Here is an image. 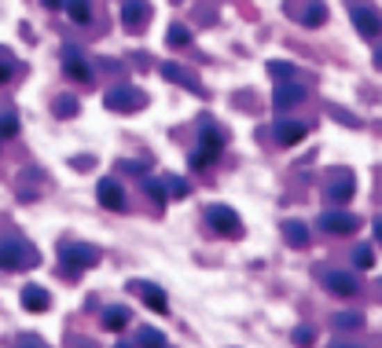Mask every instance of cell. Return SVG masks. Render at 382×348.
<instances>
[{
  "label": "cell",
  "mask_w": 382,
  "mask_h": 348,
  "mask_svg": "<svg viewBox=\"0 0 382 348\" xmlns=\"http://www.w3.org/2000/svg\"><path fill=\"white\" fill-rule=\"evenodd\" d=\"M206 224L217 231L224 238H239L243 235V220L235 216V209H228V205H206Z\"/></svg>",
  "instance_id": "cell-4"
},
{
  "label": "cell",
  "mask_w": 382,
  "mask_h": 348,
  "mask_svg": "<svg viewBox=\"0 0 382 348\" xmlns=\"http://www.w3.org/2000/svg\"><path fill=\"white\" fill-rule=\"evenodd\" d=\"M19 345H41V338L37 333H19Z\"/></svg>",
  "instance_id": "cell-32"
},
{
  "label": "cell",
  "mask_w": 382,
  "mask_h": 348,
  "mask_svg": "<svg viewBox=\"0 0 382 348\" xmlns=\"http://www.w3.org/2000/svg\"><path fill=\"white\" fill-rule=\"evenodd\" d=\"M375 67H379V70H382V48H379V51H375Z\"/></svg>",
  "instance_id": "cell-35"
},
{
  "label": "cell",
  "mask_w": 382,
  "mask_h": 348,
  "mask_svg": "<svg viewBox=\"0 0 382 348\" xmlns=\"http://www.w3.org/2000/svg\"><path fill=\"white\" fill-rule=\"evenodd\" d=\"M11 81V62H0V85Z\"/></svg>",
  "instance_id": "cell-31"
},
{
  "label": "cell",
  "mask_w": 382,
  "mask_h": 348,
  "mask_svg": "<svg viewBox=\"0 0 382 348\" xmlns=\"http://www.w3.org/2000/svg\"><path fill=\"white\" fill-rule=\"evenodd\" d=\"M324 286L335 293V297H353L356 293V279L349 272H338V268H327L324 272Z\"/></svg>",
  "instance_id": "cell-8"
},
{
  "label": "cell",
  "mask_w": 382,
  "mask_h": 348,
  "mask_svg": "<svg viewBox=\"0 0 382 348\" xmlns=\"http://www.w3.org/2000/svg\"><path fill=\"white\" fill-rule=\"evenodd\" d=\"M375 235H379V242H382V216H375Z\"/></svg>",
  "instance_id": "cell-34"
},
{
  "label": "cell",
  "mask_w": 382,
  "mask_h": 348,
  "mask_svg": "<svg viewBox=\"0 0 382 348\" xmlns=\"http://www.w3.org/2000/svg\"><path fill=\"white\" fill-rule=\"evenodd\" d=\"M165 191H169V195H173V198H184V195H188V191H191V187L184 184V180H176V176H169V184H165Z\"/></svg>",
  "instance_id": "cell-28"
},
{
  "label": "cell",
  "mask_w": 382,
  "mask_h": 348,
  "mask_svg": "<svg viewBox=\"0 0 382 348\" xmlns=\"http://www.w3.org/2000/svg\"><path fill=\"white\" fill-rule=\"evenodd\" d=\"M129 319H133V312H129V308L114 304V308H107V312H103V327L118 333V330H125V327H129Z\"/></svg>",
  "instance_id": "cell-19"
},
{
  "label": "cell",
  "mask_w": 382,
  "mask_h": 348,
  "mask_svg": "<svg viewBox=\"0 0 382 348\" xmlns=\"http://www.w3.org/2000/svg\"><path fill=\"white\" fill-rule=\"evenodd\" d=\"M349 19H353L356 30H360V37H379L382 33V15L372 4H364V0H349Z\"/></svg>",
  "instance_id": "cell-6"
},
{
  "label": "cell",
  "mask_w": 382,
  "mask_h": 348,
  "mask_svg": "<svg viewBox=\"0 0 382 348\" xmlns=\"http://www.w3.org/2000/svg\"><path fill=\"white\" fill-rule=\"evenodd\" d=\"M353 261H356V268H364V272H367V268H375L372 246H356V250H353Z\"/></svg>",
  "instance_id": "cell-26"
},
{
  "label": "cell",
  "mask_w": 382,
  "mask_h": 348,
  "mask_svg": "<svg viewBox=\"0 0 382 348\" xmlns=\"http://www.w3.org/2000/svg\"><path fill=\"white\" fill-rule=\"evenodd\" d=\"M283 238H287V246L305 250V246H309V227L298 224V220H287V224H283Z\"/></svg>",
  "instance_id": "cell-18"
},
{
  "label": "cell",
  "mask_w": 382,
  "mask_h": 348,
  "mask_svg": "<svg viewBox=\"0 0 382 348\" xmlns=\"http://www.w3.org/2000/svg\"><path fill=\"white\" fill-rule=\"evenodd\" d=\"M165 44L169 48H184V44H191V33H188V26H169V33H165Z\"/></svg>",
  "instance_id": "cell-20"
},
{
  "label": "cell",
  "mask_w": 382,
  "mask_h": 348,
  "mask_svg": "<svg viewBox=\"0 0 382 348\" xmlns=\"http://www.w3.org/2000/svg\"><path fill=\"white\" fill-rule=\"evenodd\" d=\"M103 103H107V110L133 114V110H140L147 103V96L140 92V88H133V85H122V88H110V92L103 96Z\"/></svg>",
  "instance_id": "cell-5"
},
{
  "label": "cell",
  "mask_w": 382,
  "mask_h": 348,
  "mask_svg": "<svg viewBox=\"0 0 382 348\" xmlns=\"http://www.w3.org/2000/svg\"><path fill=\"white\" fill-rule=\"evenodd\" d=\"M133 341H136V345H165V333H162V330H151V327H144V330H140Z\"/></svg>",
  "instance_id": "cell-23"
},
{
  "label": "cell",
  "mask_w": 382,
  "mask_h": 348,
  "mask_svg": "<svg viewBox=\"0 0 382 348\" xmlns=\"http://www.w3.org/2000/svg\"><path fill=\"white\" fill-rule=\"evenodd\" d=\"M162 77H165V81H173V85H184L188 92L202 96V85H199V77H195V73H188L184 67H176V62H165V67H162Z\"/></svg>",
  "instance_id": "cell-11"
},
{
  "label": "cell",
  "mask_w": 382,
  "mask_h": 348,
  "mask_svg": "<svg viewBox=\"0 0 382 348\" xmlns=\"http://www.w3.org/2000/svg\"><path fill=\"white\" fill-rule=\"evenodd\" d=\"M305 99V88L301 85H279L276 92H272V103H276V110H287V107H298V103Z\"/></svg>",
  "instance_id": "cell-14"
},
{
  "label": "cell",
  "mask_w": 382,
  "mask_h": 348,
  "mask_svg": "<svg viewBox=\"0 0 382 348\" xmlns=\"http://www.w3.org/2000/svg\"><path fill=\"white\" fill-rule=\"evenodd\" d=\"M67 11H70V19L81 22V26L92 19V8H88V0H67Z\"/></svg>",
  "instance_id": "cell-21"
},
{
  "label": "cell",
  "mask_w": 382,
  "mask_h": 348,
  "mask_svg": "<svg viewBox=\"0 0 382 348\" xmlns=\"http://www.w3.org/2000/svg\"><path fill=\"white\" fill-rule=\"evenodd\" d=\"M305 132H309V128H305L301 121H276V139L283 147H294V143H301L305 139Z\"/></svg>",
  "instance_id": "cell-16"
},
{
  "label": "cell",
  "mask_w": 382,
  "mask_h": 348,
  "mask_svg": "<svg viewBox=\"0 0 382 348\" xmlns=\"http://www.w3.org/2000/svg\"><path fill=\"white\" fill-rule=\"evenodd\" d=\"M144 191H147V195H151V198H155L158 205L165 202V187H162V180H155V176H147V180H144Z\"/></svg>",
  "instance_id": "cell-27"
},
{
  "label": "cell",
  "mask_w": 382,
  "mask_h": 348,
  "mask_svg": "<svg viewBox=\"0 0 382 348\" xmlns=\"http://www.w3.org/2000/svg\"><path fill=\"white\" fill-rule=\"evenodd\" d=\"M320 227L327 231V235H353V231H356V216L342 213V209H327V213H320Z\"/></svg>",
  "instance_id": "cell-7"
},
{
  "label": "cell",
  "mask_w": 382,
  "mask_h": 348,
  "mask_svg": "<svg viewBox=\"0 0 382 348\" xmlns=\"http://www.w3.org/2000/svg\"><path fill=\"white\" fill-rule=\"evenodd\" d=\"M44 8H52V11L56 8H67V0H44Z\"/></svg>",
  "instance_id": "cell-33"
},
{
  "label": "cell",
  "mask_w": 382,
  "mask_h": 348,
  "mask_svg": "<svg viewBox=\"0 0 382 348\" xmlns=\"http://www.w3.org/2000/svg\"><path fill=\"white\" fill-rule=\"evenodd\" d=\"M59 264H67V272L78 275L85 268L99 264V250L88 246V242H59Z\"/></svg>",
  "instance_id": "cell-3"
},
{
  "label": "cell",
  "mask_w": 382,
  "mask_h": 348,
  "mask_svg": "<svg viewBox=\"0 0 382 348\" xmlns=\"http://www.w3.org/2000/svg\"><path fill=\"white\" fill-rule=\"evenodd\" d=\"M133 290L144 297V304L151 308V312H169V301H165V293H162V286H155V282H133Z\"/></svg>",
  "instance_id": "cell-10"
},
{
  "label": "cell",
  "mask_w": 382,
  "mask_h": 348,
  "mask_svg": "<svg viewBox=\"0 0 382 348\" xmlns=\"http://www.w3.org/2000/svg\"><path fill=\"white\" fill-rule=\"evenodd\" d=\"M19 132V121L15 118H0V139H11Z\"/></svg>",
  "instance_id": "cell-29"
},
{
  "label": "cell",
  "mask_w": 382,
  "mask_h": 348,
  "mask_svg": "<svg viewBox=\"0 0 382 348\" xmlns=\"http://www.w3.org/2000/svg\"><path fill=\"white\" fill-rule=\"evenodd\" d=\"M56 114H59V118H74V114H78V99H74V96H59L56 99Z\"/></svg>",
  "instance_id": "cell-24"
},
{
  "label": "cell",
  "mask_w": 382,
  "mask_h": 348,
  "mask_svg": "<svg viewBox=\"0 0 382 348\" xmlns=\"http://www.w3.org/2000/svg\"><path fill=\"white\" fill-rule=\"evenodd\" d=\"M360 323H364L360 312H342V315H335V327H342V330H356Z\"/></svg>",
  "instance_id": "cell-25"
},
{
  "label": "cell",
  "mask_w": 382,
  "mask_h": 348,
  "mask_svg": "<svg viewBox=\"0 0 382 348\" xmlns=\"http://www.w3.org/2000/svg\"><path fill=\"white\" fill-rule=\"evenodd\" d=\"M269 70H272V77H290V73H294L290 62H269Z\"/></svg>",
  "instance_id": "cell-30"
},
{
  "label": "cell",
  "mask_w": 382,
  "mask_h": 348,
  "mask_svg": "<svg viewBox=\"0 0 382 348\" xmlns=\"http://www.w3.org/2000/svg\"><path fill=\"white\" fill-rule=\"evenodd\" d=\"M147 19V0H125L122 4V22H125V30H140Z\"/></svg>",
  "instance_id": "cell-15"
},
{
  "label": "cell",
  "mask_w": 382,
  "mask_h": 348,
  "mask_svg": "<svg viewBox=\"0 0 382 348\" xmlns=\"http://www.w3.org/2000/svg\"><path fill=\"white\" fill-rule=\"evenodd\" d=\"M221 150H224V132L213 121H202V128H199V150L191 154V169H206V165H213L221 158Z\"/></svg>",
  "instance_id": "cell-2"
},
{
  "label": "cell",
  "mask_w": 382,
  "mask_h": 348,
  "mask_svg": "<svg viewBox=\"0 0 382 348\" xmlns=\"http://www.w3.org/2000/svg\"><path fill=\"white\" fill-rule=\"evenodd\" d=\"M48 290H41V286H26L22 290V308H26V312H48Z\"/></svg>",
  "instance_id": "cell-17"
},
{
  "label": "cell",
  "mask_w": 382,
  "mask_h": 348,
  "mask_svg": "<svg viewBox=\"0 0 382 348\" xmlns=\"http://www.w3.org/2000/svg\"><path fill=\"white\" fill-rule=\"evenodd\" d=\"M63 70H67V77H74V81H81V85H88V77H92V70H88V62L81 59V51H78V48H67Z\"/></svg>",
  "instance_id": "cell-13"
},
{
  "label": "cell",
  "mask_w": 382,
  "mask_h": 348,
  "mask_svg": "<svg viewBox=\"0 0 382 348\" xmlns=\"http://www.w3.org/2000/svg\"><path fill=\"white\" fill-rule=\"evenodd\" d=\"M96 198L103 209H125V191L118 180H99V187H96Z\"/></svg>",
  "instance_id": "cell-9"
},
{
  "label": "cell",
  "mask_w": 382,
  "mask_h": 348,
  "mask_svg": "<svg viewBox=\"0 0 382 348\" xmlns=\"http://www.w3.org/2000/svg\"><path fill=\"white\" fill-rule=\"evenodd\" d=\"M327 19V8H324V0H313L309 8H305V26H320Z\"/></svg>",
  "instance_id": "cell-22"
},
{
  "label": "cell",
  "mask_w": 382,
  "mask_h": 348,
  "mask_svg": "<svg viewBox=\"0 0 382 348\" xmlns=\"http://www.w3.org/2000/svg\"><path fill=\"white\" fill-rule=\"evenodd\" d=\"M33 264H37V250L26 238H19V235L0 238V268H4V272H26Z\"/></svg>",
  "instance_id": "cell-1"
},
{
  "label": "cell",
  "mask_w": 382,
  "mask_h": 348,
  "mask_svg": "<svg viewBox=\"0 0 382 348\" xmlns=\"http://www.w3.org/2000/svg\"><path fill=\"white\" fill-rule=\"evenodd\" d=\"M353 191H356L353 176H349V173H338V176L327 184V191H324V195H327L331 202H335V205H342V202H349V198H353Z\"/></svg>",
  "instance_id": "cell-12"
}]
</instances>
